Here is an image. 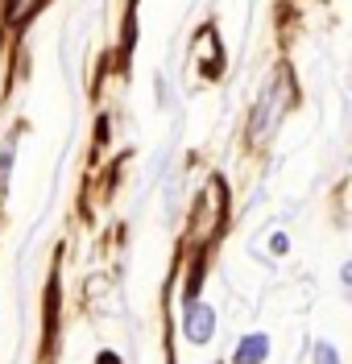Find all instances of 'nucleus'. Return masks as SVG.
Segmentation results:
<instances>
[{
  "instance_id": "7ed1b4c3",
  "label": "nucleus",
  "mask_w": 352,
  "mask_h": 364,
  "mask_svg": "<svg viewBox=\"0 0 352 364\" xmlns=\"http://www.w3.org/2000/svg\"><path fill=\"white\" fill-rule=\"evenodd\" d=\"M265 352H270V340H265V336H245L240 348H236V360L233 364H261V360H265Z\"/></svg>"
},
{
  "instance_id": "f03ea898",
  "label": "nucleus",
  "mask_w": 352,
  "mask_h": 364,
  "mask_svg": "<svg viewBox=\"0 0 352 364\" xmlns=\"http://www.w3.org/2000/svg\"><path fill=\"white\" fill-rule=\"evenodd\" d=\"M211 331H215V315H211V306H203V302H187V336L195 343H208Z\"/></svg>"
},
{
  "instance_id": "0eeeda50",
  "label": "nucleus",
  "mask_w": 352,
  "mask_h": 364,
  "mask_svg": "<svg viewBox=\"0 0 352 364\" xmlns=\"http://www.w3.org/2000/svg\"><path fill=\"white\" fill-rule=\"evenodd\" d=\"M9 170H13V145H9V149L0 154V191L9 186Z\"/></svg>"
},
{
  "instance_id": "39448f33",
  "label": "nucleus",
  "mask_w": 352,
  "mask_h": 364,
  "mask_svg": "<svg viewBox=\"0 0 352 364\" xmlns=\"http://www.w3.org/2000/svg\"><path fill=\"white\" fill-rule=\"evenodd\" d=\"M38 9H42V0H9V21H25Z\"/></svg>"
},
{
  "instance_id": "423d86ee",
  "label": "nucleus",
  "mask_w": 352,
  "mask_h": 364,
  "mask_svg": "<svg viewBox=\"0 0 352 364\" xmlns=\"http://www.w3.org/2000/svg\"><path fill=\"white\" fill-rule=\"evenodd\" d=\"M315 364H340L336 348H331V343H315Z\"/></svg>"
},
{
  "instance_id": "f257e3e1",
  "label": "nucleus",
  "mask_w": 352,
  "mask_h": 364,
  "mask_svg": "<svg viewBox=\"0 0 352 364\" xmlns=\"http://www.w3.org/2000/svg\"><path fill=\"white\" fill-rule=\"evenodd\" d=\"M290 104V75L282 70L278 79L265 87V95H261V104L253 108V116H249V136H270V129L278 124V116H282V108Z\"/></svg>"
},
{
  "instance_id": "6e6552de",
  "label": "nucleus",
  "mask_w": 352,
  "mask_h": 364,
  "mask_svg": "<svg viewBox=\"0 0 352 364\" xmlns=\"http://www.w3.org/2000/svg\"><path fill=\"white\" fill-rule=\"evenodd\" d=\"M100 364H117V356L112 352H100Z\"/></svg>"
},
{
  "instance_id": "20e7f679",
  "label": "nucleus",
  "mask_w": 352,
  "mask_h": 364,
  "mask_svg": "<svg viewBox=\"0 0 352 364\" xmlns=\"http://www.w3.org/2000/svg\"><path fill=\"white\" fill-rule=\"evenodd\" d=\"M195 54L203 58V70H211V75L224 67V54H220V50H211V29H199V46H195Z\"/></svg>"
}]
</instances>
